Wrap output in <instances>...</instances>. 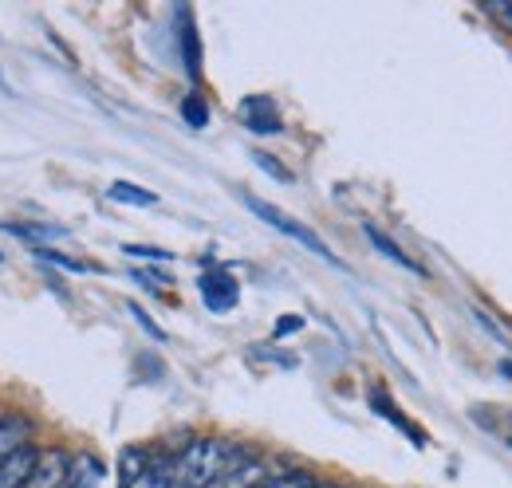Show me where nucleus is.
Instances as JSON below:
<instances>
[{
  "mask_svg": "<svg viewBox=\"0 0 512 488\" xmlns=\"http://www.w3.org/2000/svg\"><path fill=\"white\" fill-rule=\"evenodd\" d=\"M241 465H249V461H241L233 445L213 441V437L193 441V445H186V449L174 457L178 488H213L225 473H233V469H241Z\"/></svg>",
  "mask_w": 512,
  "mask_h": 488,
  "instance_id": "f257e3e1",
  "label": "nucleus"
},
{
  "mask_svg": "<svg viewBox=\"0 0 512 488\" xmlns=\"http://www.w3.org/2000/svg\"><path fill=\"white\" fill-rule=\"evenodd\" d=\"M245 205H249V213H256V217H260L264 225H272L276 233H284V237H292L296 244L312 248V252H316L320 260H327V264H339V260L331 256V248H327V244H323L320 237L308 229V225H300L296 217H288L280 205H268V201H260V197H245Z\"/></svg>",
  "mask_w": 512,
  "mask_h": 488,
  "instance_id": "f03ea898",
  "label": "nucleus"
},
{
  "mask_svg": "<svg viewBox=\"0 0 512 488\" xmlns=\"http://www.w3.org/2000/svg\"><path fill=\"white\" fill-rule=\"evenodd\" d=\"M201 300H205L209 311H229L237 304V280L225 268H209L201 276Z\"/></svg>",
  "mask_w": 512,
  "mask_h": 488,
  "instance_id": "7ed1b4c3",
  "label": "nucleus"
},
{
  "mask_svg": "<svg viewBox=\"0 0 512 488\" xmlns=\"http://www.w3.org/2000/svg\"><path fill=\"white\" fill-rule=\"evenodd\" d=\"M36 465H40V449L36 445H24L8 461H0V488H28Z\"/></svg>",
  "mask_w": 512,
  "mask_h": 488,
  "instance_id": "20e7f679",
  "label": "nucleus"
},
{
  "mask_svg": "<svg viewBox=\"0 0 512 488\" xmlns=\"http://www.w3.org/2000/svg\"><path fill=\"white\" fill-rule=\"evenodd\" d=\"M241 122L253 130V134H280V115H276V103L264 99V95H249L241 103Z\"/></svg>",
  "mask_w": 512,
  "mask_h": 488,
  "instance_id": "39448f33",
  "label": "nucleus"
},
{
  "mask_svg": "<svg viewBox=\"0 0 512 488\" xmlns=\"http://www.w3.org/2000/svg\"><path fill=\"white\" fill-rule=\"evenodd\" d=\"M67 477H71V461H67V453L48 449V453H40V465H36V473H32L28 488H64Z\"/></svg>",
  "mask_w": 512,
  "mask_h": 488,
  "instance_id": "423d86ee",
  "label": "nucleus"
},
{
  "mask_svg": "<svg viewBox=\"0 0 512 488\" xmlns=\"http://www.w3.org/2000/svg\"><path fill=\"white\" fill-rule=\"evenodd\" d=\"M363 233H367V241L375 244V248L383 252L386 260H394L398 268H406V272H414V276H422V264H414V260H410V256H406V252H402L398 244H394V241H390V237H386L383 229H375V225H363Z\"/></svg>",
  "mask_w": 512,
  "mask_h": 488,
  "instance_id": "0eeeda50",
  "label": "nucleus"
},
{
  "mask_svg": "<svg viewBox=\"0 0 512 488\" xmlns=\"http://www.w3.org/2000/svg\"><path fill=\"white\" fill-rule=\"evenodd\" d=\"M28 433H32V426L24 418H4L0 422V461H8L12 453H20L28 445Z\"/></svg>",
  "mask_w": 512,
  "mask_h": 488,
  "instance_id": "6e6552de",
  "label": "nucleus"
},
{
  "mask_svg": "<svg viewBox=\"0 0 512 488\" xmlns=\"http://www.w3.org/2000/svg\"><path fill=\"white\" fill-rule=\"evenodd\" d=\"M107 197H111V201H119V205H138V209L158 205V193H150V189L130 185V182H111L107 185Z\"/></svg>",
  "mask_w": 512,
  "mask_h": 488,
  "instance_id": "1a4fd4ad",
  "label": "nucleus"
},
{
  "mask_svg": "<svg viewBox=\"0 0 512 488\" xmlns=\"http://www.w3.org/2000/svg\"><path fill=\"white\" fill-rule=\"evenodd\" d=\"M371 406H379V410H383V418H386V422H394V426H398V429H402V433H406V437H410V441H414V445H426V437H422L418 429L410 426V422H406V418H402V414H398V410H394V406L386 402V394H383V390H375V394H371Z\"/></svg>",
  "mask_w": 512,
  "mask_h": 488,
  "instance_id": "9d476101",
  "label": "nucleus"
},
{
  "mask_svg": "<svg viewBox=\"0 0 512 488\" xmlns=\"http://www.w3.org/2000/svg\"><path fill=\"white\" fill-rule=\"evenodd\" d=\"M4 229L20 241H56V237H64V229H56V225H4Z\"/></svg>",
  "mask_w": 512,
  "mask_h": 488,
  "instance_id": "9b49d317",
  "label": "nucleus"
},
{
  "mask_svg": "<svg viewBox=\"0 0 512 488\" xmlns=\"http://www.w3.org/2000/svg\"><path fill=\"white\" fill-rule=\"evenodd\" d=\"M182 119L190 122L193 130H201V126L209 122V107H205L201 95H186V99H182Z\"/></svg>",
  "mask_w": 512,
  "mask_h": 488,
  "instance_id": "f8f14e48",
  "label": "nucleus"
},
{
  "mask_svg": "<svg viewBox=\"0 0 512 488\" xmlns=\"http://www.w3.org/2000/svg\"><path fill=\"white\" fill-rule=\"evenodd\" d=\"M182 48H186V71H190V79H197V36H193V24H190V12L182 8Z\"/></svg>",
  "mask_w": 512,
  "mask_h": 488,
  "instance_id": "ddd939ff",
  "label": "nucleus"
},
{
  "mask_svg": "<svg viewBox=\"0 0 512 488\" xmlns=\"http://www.w3.org/2000/svg\"><path fill=\"white\" fill-rule=\"evenodd\" d=\"M481 8H485V16H493L505 32H512V0H485Z\"/></svg>",
  "mask_w": 512,
  "mask_h": 488,
  "instance_id": "4468645a",
  "label": "nucleus"
},
{
  "mask_svg": "<svg viewBox=\"0 0 512 488\" xmlns=\"http://www.w3.org/2000/svg\"><path fill=\"white\" fill-rule=\"evenodd\" d=\"M316 481L308 477V473H284V477H272V481H264L260 488H312Z\"/></svg>",
  "mask_w": 512,
  "mask_h": 488,
  "instance_id": "2eb2a0df",
  "label": "nucleus"
},
{
  "mask_svg": "<svg viewBox=\"0 0 512 488\" xmlns=\"http://www.w3.org/2000/svg\"><path fill=\"white\" fill-rule=\"evenodd\" d=\"M36 256H40V260H48V264H60V268H67V272H87V264L67 260L64 252H56V248H36Z\"/></svg>",
  "mask_w": 512,
  "mask_h": 488,
  "instance_id": "dca6fc26",
  "label": "nucleus"
},
{
  "mask_svg": "<svg viewBox=\"0 0 512 488\" xmlns=\"http://www.w3.org/2000/svg\"><path fill=\"white\" fill-rule=\"evenodd\" d=\"M123 252L127 256H142V260H154V264H166L170 260L166 248H146V244H123Z\"/></svg>",
  "mask_w": 512,
  "mask_h": 488,
  "instance_id": "f3484780",
  "label": "nucleus"
},
{
  "mask_svg": "<svg viewBox=\"0 0 512 488\" xmlns=\"http://www.w3.org/2000/svg\"><path fill=\"white\" fill-rule=\"evenodd\" d=\"M130 315L138 319V327H142V331H146L150 339H158V343L166 339V331H162V327H158V323H154V319H150V315H146V311H142V307H138V304H130Z\"/></svg>",
  "mask_w": 512,
  "mask_h": 488,
  "instance_id": "a211bd4d",
  "label": "nucleus"
},
{
  "mask_svg": "<svg viewBox=\"0 0 512 488\" xmlns=\"http://www.w3.org/2000/svg\"><path fill=\"white\" fill-rule=\"evenodd\" d=\"M253 162L260 166V170H268L276 182H292V174H288V170H280V166H276V158H268V154H253Z\"/></svg>",
  "mask_w": 512,
  "mask_h": 488,
  "instance_id": "6ab92c4d",
  "label": "nucleus"
},
{
  "mask_svg": "<svg viewBox=\"0 0 512 488\" xmlns=\"http://www.w3.org/2000/svg\"><path fill=\"white\" fill-rule=\"evenodd\" d=\"M304 327V315H280V323H276V339L280 335H292V331H300Z\"/></svg>",
  "mask_w": 512,
  "mask_h": 488,
  "instance_id": "aec40b11",
  "label": "nucleus"
},
{
  "mask_svg": "<svg viewBox=\"0 0 512 488\" xmlns=\"http://www.w3.org/2000/svg\"><path fill=\"white\" fill-rule=\"evenodd\" d=\"M501 370H505V374L512 378V363H501Z\"/></svg>",
  "mask_w": 512,
  "mask_h": 488,
  "instance_id": "412c9836",
  "label": "nucleus"
},
{
  "mask_svg": "<svg viewBox=\"0 0 512 488\" xmlns=\"http://www.w3.org/2000/svg\"><path fill=\"white\" fill-rule=\"evenodd\" d=\"M0 260H4V256H0Z\"/></svg>",
  "mask_w": 512,
  "mask_h": 488,
  "instance_id": "4be33fe9",
  "label": "nucleus"
}]
</instances>
